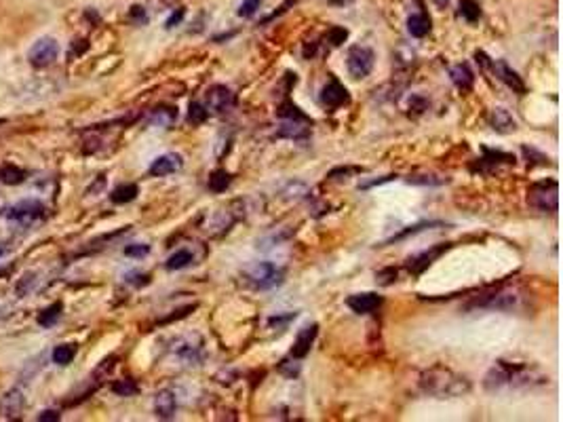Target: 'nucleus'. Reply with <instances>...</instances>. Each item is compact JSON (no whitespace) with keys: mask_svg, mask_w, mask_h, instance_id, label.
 Returning <instances> with one entry per match:
<instances>
[{"mask_svg":"<svg viewBox=\"0 0 563 422\" xmlns=\"http://www.w3.org/2000/svg\"><path fill=\"white\" fill-rule=\"evenodd\" d=\"M544 376L536 370H532L530 365H521V363H506V361H498L490 372L485 376V389L487 391H500V389H528V387H536V385H544Z\"/></svg>","mask_w":563,"mask_h":422,"instance_id":"nucleus-1","label":"nucleus"},{"mask_svg":"<svg viewBox=\"0 0 563 422\" xmlns=\"http://www.w3.org/2000/svg\"><path fill=\"white\" fill-rule=\"evenodd\" d=\"M420 391L424 395H431V397H439V399H445V397H460V395H466L471 391V382L468 378L447 370V367H431L426 372L420 374Z\"/></svg>","mask_w":563,"mask_h":422,"instance_id":"nucleus-2","label":"nucleus"},{"mask_svg":"<svg viewBox=\"0 0 563 422\" xmlns=\"http://www.w3.org/2000/svg\"><path fill=\"white\" fill-rule=\"evenodd\" d=\"M245 279L253 289H273L285 281V271L273 262H257L245 271Z\"/></svg>","mask_w":563,"mask_h":422,"instance_id":"nucleus-3","label":"nucleus"},{"mask_svg":"<svg viewBox=\"0 0 563 422\" xmlns=\"http://www.w3.org/2000/svg\"><path fill=\"white\" fill-rule=\"evenodd\" d=\"M528 203L544 213H555L559 209V186L555 180H544L532 184L528 193Z\"/></svg>","mask_w":563,"mask_h":422,"instance_id":"nucleus-4","label":"nucleus"},{"mask_svg":"<svg viewBox=\"0 0 563 422\" xmlns=\"http://www.w3.org/2000/svg\"><path fill=\"white\" fill-rule=\"evenodd\" d=\"M57 55H59L57 41H55V38H51V36H43V38H39V41L32 45V49L28 53V59H30V64L34 68H47V66H51L57 59Z\"/></svg>","mask_w":563,"mask_h":422,"instance_id":"nucleus-5","label":"nucleus"},{"mask_svg":"<svg viewBox=\"0 0 563 422\" xmlns=\"http://www.w3.org/2000/svg\"><path fill=\"white\" fill-rule=\"evenodd\" d=\"M373 64H375V53L369 47L357 45L348 51L346 66L353 79H365V76H369V72L373 70Z\"/></svg>","mask_w":563,"mask_h":422,"instance_id":"nucleus-6","label":"nucleus"},{"mask_svg":"<svg viewBox=\"0 0 563 422\" xmlns=\"http://www.w3.org/2000/svg\"><path fill=\"white\" fill-rule=\"evenodd\" d=\"M519 296L515 291L496 289L492 294H485L471 302V309H490V311H513L517 306Z\"/></svg>","mask_w":563,"mask_h":422,"instance_id":"nucleus-7","label":"nucleus"},{"mask_svg":"<svg viewBox=\"0 0 563 422\" xmlns=\"http://www.w3.org/2000/svg\"><path fill=\"white\" fill-rule=\"evenodd\" d=\"M173 355L186 365H197L203 359V342L199 336H186L173 342Z\"/></svg>","mask_w":563,"mask_h":422,"instance_id":"nucleus-8","label":"nucleus"},{"mask_svg":"<svg viewBox=\"0 0 563 422\" xmlns=\"http://www.w3.org/2000/svg\"><path fill=\"white\" fill-rule=\"evenodd\" d=\"M235 106V93L226 85H213L205 93V108L213 114H224L233 110Z\"/></svg>","mask_w":563,"mask_h":422,"instance_id":"nucleus-9","label":"nucleus"},{"mask_svg":"<svg viewBox=\"0 0 563 422\" xmlns=\"http://www.w3.org/2000/svg\"><path fill=\"white\" fill-rule=\"evenodd\" d=\"M321 104L329 110H335V108H342L350 102V95H348V89L337 81V79H329L327 85L321 89Z\"/></svg>","mask_w":563,"mask_h":422,"instance_id":"nucleus-10","label":"nucleus"},{"mask_svg":"<svg viewBox=\"0 0 563 422\" xmlns=\"http://www.w3.org/2000/svg\"><path fill=\"white\" fill-rule=\"evenodd\" d=\"M487 70H492L496 79L502 81L508 89L517 91L519 95L525 93V85H523V81H521V76H519L506 61H502V59H490V64H487Z\"/></svg>","mask_w":563,"mask_h":422,"instance_id":"nucleus-11","label":"nucleus"},{"mask_svg":"<svg viewBox=\"0 0 563 422\" xmlns=\"http://www.w3.org/2000/svg\"><path fill=\"white\" fill-rule=\"evenodd\" d=\"M449 247V243H441V245H437V247H431V249H426V251H420V253H416V256H411V258H407V271L411 273V275H422L426 268L439 258V256H443Z\"/></svg>","mask_w":563,"mask_h":422,"instance_id":"nucleus-12","label":"nucleus"},{"mask_svg":"<svg viewBox=\"0 0 563 422\" xmlns=\"http://www.w3.org/2000/svg\"><path fill=\"white\" fill-rule=\"evenodd\" d=\"M5 215L9 220H13V222L30 224V222H36V220H41L45 215V207L39 201H21V203L9 207Z\"/></svg>","mask_w":563,"mask_h":422,"instance_id":"nucleus-13","label":"nucleus"},{"mask_svg":"<svg viewBox=\"0 0 563 422\" xmlns=\"http://www.w3.org/2000/svg\"><path fill=\"white\" fill-rule=\"evenodd\" d=\"M184 167V159L179 155H175V152H167V155H161L159 159L152 161V165H150L148 173L150 175H155V178H165L169 173H175Z\"/></svg>","mask_w":563,"mask_h":422,"instance_id":"nucleus-14","label":"nucleus"},{"mask_svg":"<svg viewBox=\"0 0 563 422\" xmlns=\"http://www.w3.org/2000/svg\"><path fill=\"white\" fill-rule=\"evenodd\" d=\"M346 304H348V309L353 313L367 315V313H373L375 309H380V306H382V296L371 294V291H367V294H355V296H350L346 300Z\"/></svg>","mask_w":563,"mask_h":422,"instance_id":"nucleus-15","label":"nucleus"},{"mask_svg":"<svg viewBox=\"0 0 563 422\" xmlns=\"http://www.w3.org/2000/svg\"><path fill=\"white\" fill-rule=\"evenodd\" d=\"M23 407H26V399L19 389H11L9 393H5L3 399H0V414H3V418H7V420L21 418Z\"/></svg>","mask_w":563,"mask_h":422,"instance_id":"nucleus-16","label":"nucleus"},{"mask_svg":"<svg viewBox=\"0 0 563 422\" xmlns=\"http://www.w3.org/2000/svg\"><path fill=\"white\" fill-rule=\"evenodd\" d=\"M319 334V325L313 323V325H306L304 329H299L295 342H293V349H291V357L295 359H304L308 353H310V347H313V342Z\"/></svg>","mask_w":563,"mask_h":422,"instance_id":"nucleus-17","label":"nucleus"},{"mask_svg":"<svg viewBox=\"0 0 563 422\" xmlns=\"http://www.w3.org/2000/svg\"><path fill=\"white\" fill-rule=\"evenodd\" d=\"M487 121H490V127L498 133H513L517 129V121L506 108H494Z\"/></svg>","mask_w":563,"mask_h":422,"instance_id":"nucleus-18","label":"nucleus"},{"mask_svg":"<svg viewBox=\"0 0 563 422\" xmlns=\"http://www.w3.org/2000/svg\"><path fill=\"white\" fill-rule=\"evenodd\" d=\"M175 407H177V401H175V393L165 389V391H159L157 397H155V412L159 418L163 420H171L175 416Z\"/></svg>","mask_w":563,"mask_h":422,"instance_id":"nucleus-19","label":"nucleus"},{"mask_svg":"<svg viewBox=\"0 0 563 422\" xmlns=\"http://www.w3.org/2000/svg\"><path fill=\"white\" fill-rule=\"evenodd\" d=\"M310 119L308 121H295V119H287L281 129L277 131L279 137H287V140H304L310 133Z\"/></svg>","mask_w":563,"mask_h":422,"instance_id":"nucleus-20","label":"nucleus"},{"mask_svg":"<svg viewBox=\"0 0 563 422\" xmlns=\"http://www.w3.org/2000/svg\"><path fill=\"white\" fill-rule=\"evenodd\" d=\"M449 76H452L454 85H456L458 89H462V91H471V87H473V83H475V74H473V70H471L466 64L454 66L452 70H449Z\"/></svg>","mask_w":563,"mask_h":422,"instance_id":"nucleus-21","label":"nucleus"},{"mask_svg":"<svg viewBox=\"0 0 563 422\" xmlns=\"http://www.w3.org/2000/svg\"><path fill=\"white\" fill-rule=\"evenodd\" d=\"M137 193H139L137 184H121L119 188L112 190L110 199H112V203H117V205H125V203H131L137 197Z\"/></svg>","mask_w":563,"mask_h":422,"instance_id":"nucleus-22","label":"nucleus"},{"mask_svg":"<svg viewBox=\"0 0 563 422\" xmlns=\"http://www.w3.org/2000/svg\"><path fill=\"white\" fill-rule=\"evenodd\" d=\"M195 262V256L190 249H177L175 253L169 256V260L165 262V268L167 271H181V268L190 266Z\"/></svg>","mask_w":563,"mask_h":422,"instance_id":"nucleus-23","label":"nucleus"},{"mask_svg":"<svg viewBox=\"0 0 563 422\" xmlns=\"http://www.w3.org/2000/svg\"><path fill=\"white\" fill-rule=\"evenodd\" d=\"M230 182H233V175H230L226 169H215V171L209 175L207 186H209L211 193L219 195V193H224V190H226V188L230 186Z\"/></svg>","mask_w":563,"mask_h":422,"instance_id":"nucleus-24","label":"nucleus"},{"mask_svg":"<svg viewBox=\"0 0 563 422\" xmlns=\"http://www.w3.org/2000/svg\"><path fill=\"white\" fill-rule=\"evenodd\" d=\"M177 119V110L175 108H169V106H161L152 112V117H150V123L152 125H159V127H171Z\"/></svg>","mask_w":563,"mask_h":422,"instance_id":"nucleus-25","label":"nucleus"},{"mask_svg":"<svg viewBox=\"0 0 563 422\" xmlns=\"http://www.w3.org/2000/svg\"><path fill=\"white\" fill-rule=\"evenodd\" d=\"M481 163L485 165H513L515 163V157L508 155V152H502V150H490V148H483V159H479Z\"/></svg>","mask_w":563,"mask_h":422,"instance_id":"nucleus-26","label":"nucleus"},{"mask_svg":"<svg viewBox=\"0 0 563 422\" xmlns=\"http://www.w3.org/2000/svg\"><path fill=\"white\" fill-rule=\"evenodd\" d=\"M407 30H409L411 36L422 38V36H426L428 30H431V19H428L426 15H411V17L407 19Z\"/></svg>","mask_w":563,"mask_h":422,"instance_id":"nucleus-27","label":"nucleus"},{"mask_svg":"<svg viewBox=\"0 0 563 422\" xmlns=\"http://www.w3.org/2000/svg\"><path fill=\"white\" fill-rule=\"evenodd\" d=\"M435 226H443L441 222H420V224H416V226H407L405 230H401L399 235H395V237H391L388 241H384L382 245H391V243H395V241H401V239H405V237H409V235H418V233H424L426 228H435Z\"/></svg>","mask_w":563,"mask_h":422,"instance_id":"nucleus-28","label":"nucleus"},{"mask_svg":"<svg viewBox=\"0 0 563 422\" xmlns=\"http://www.w3.org/2000/svg\"><path fill=\"white\" fill-rule=\"evenodd\" d=\"M74 355H77V347H74V344H59V347L53 349L51 357H53V363L68 365V363H72Z\"/></svg>","mask_w":563,"mask_h":422,"instance_id":"nucleus-29","label":"nucleus"},{"mask_svg":"<svg viewBox=\"0 0 563 422\" xmlns=\"http://www.w3.org/2000/svg\"><path fill=\"white\" fill-rule=\"evenodd\" d=\"M521 152H523V157H525V161H528L530 167H546L549 165V157L542 155V152H538L536 148L521 146Z\"/></svg>","mask_w":563,"mask_h":422,"instance_id":"nucleus-30","label":"nucleus"},{"mask_svg":"<svg viewBox=\"0 0 563 422\" xmlns=\"http://www.w3.org/2000/svg\"><path fill=\"white\" fill-rule=\"evenodd\" d=\"M61 302H55V304H51L49 309H45L41 315H39V323L43 325V327H51V325H55L57 323V319H59V315H61Z\"/></svg>","mask_w":563,"mask_h":422,"instance_id":"nucleus-31","label":"nucleus"},{"mask_svg":"<svg viewBox=\"0 0 563 422\" xmlns=\"http://www.w3.org/2000/svg\"><path fill=\"white\" fill-rule=\"evenodd\" d=\"M207 117H209V110L199 102H192L190 108H188V123L190 125H203Z\"/></svg>","mask_w":563,"mask_h":422,"instance_id":"nucleus-32","label":"nucleus"},{"mask_svg":"<svg viewBox=\"0 0 563 422\" xmlns=\"http://www.w3.org/2000/svg\"><path fill=\"white\" fill-rule=\"evenodd\" d=\"M0 180H3L5 184H21L26 180V171L15 167V165H5L3 169H0Z\"/></svg>","mask_w":563,"mask_h":422,"instance_id":"nucleus-33","label":"nucleus"},{"mask_svg":"<svg viewBox=\"0 0 563 422\" xmlns=\"http://www.w3.org/2000/svg\"><path fill=\"white\" fill-rule=\"evenodd\" d=\"M407 182L409 184H418V186H443V184L449 182V178L435 175V173H424V175H409Z\"/></svg>","mask_w":563,"mask_h":422,"instance_id":"nucleus-34","label":"nucleus"},{"mask_svg":"<svg viewBox=\"0 0 563 422\" xmlns=\"http://www.w3.org/2000/svg\"><path fill=\"white\" fill-rule=\"evenodd\" d=\"M277 114H279L281 119H285V121H287V119H295V121H308L306 114H304L302 110H299L295 104H291L289 99H287V102H285V104H283V106L277 110Z\"/></svg>","mask_w":563,"mask_h":422,"instance_id":"nucleus-35","label":"nucleus"},{"mask_svg":"<svg viewBox=\"0 0 563 422\" xmlns=\"http://www.w3.org/2000/svg\"><path fill=\"white\" fill-rule=\"evenodd\" d=\"M460 15L468 21V23H475L479 17H481V9L475 0H460Z\"/></svg>","mask_w":563,"mask_h":422,"instance_id":"nucleus-36","label":"nucleus"},{"mask_svg":"<svg viewBox=\"0 0 563 422\" xmlns=\"http://www.w3.org/2000/svg\"><path fill=\"white\" fill-rule=\"evenodd\" d=\"M112 391H115L117 395H121V397H131V395H135L139 391V387L135 385V380L127 378V380H119L117 385H112Z\"/></svg>","mask_w":563,"mask_h":422,"instance_id":"nucleus-37","label":"nucleus"},{"mask_svg":"<svg viewBox=\"0 0 563 422\" xmlns=\"http://www.w3.org/2000/svg\"><path fill=\"white\" fill-rule=\"evenodd\" d=\"M297 361H299V359H295V357L289 355V359H283V361L279 363V372L285 374L287 378H295V376L299 374V363H297Z\"/></svg>","mask_w":563,"mask_h":422,"instance_id":"nucleus-38","label":"nucleus"},{"mask_svg":"<svg viewBox=\"0 0 563 422\" xmlns=\"http://www.w3.org/2000/svg\"><path fill=\"white\" fill-rule=\"evenodd\" d=\"M295 317H297V313H287V315H275V317H270V319H268V325H270L273 329L277 327L279 332H285V329H287V325H289V323H291V321H293Z\"/></svg>","mask_w":563,"mask_h":422,"instance_id":"nucleus-39","label":"nucleus"},{"mask_svg":"<svg viewBox=\"0 0 563 422\" xmlns=\"http://www.w3.org/2000/svg\"><path fill=\"white\" fill-rule=\"evenodd\" d=\"M346 36H348V32H346L344 28H331V30L327 32V38H329V43H331L333 47H340V45L346 41Z\"/></svg>","mask_w":563,"mask_h":422,"instance_id":"nucleus-40","label":"nucleus"},{"mask_svg":"<svg viewBox=\"0 0 563 422\" xmlns=\"http://www.w3.org/2000/svg\"><path fill=\"white\" fill-rule=\"evenodd\" d=\"M375 281L380 285H391L397 281V268H384V271L375 273Z\"/></svg>","mask_w":563,"mask_h":422,"instance_id":"nucleus-41","label":"nucleus"},{"mask_svg":"<svg viewBox=\"0 0 563 422\" xmlns=\"http://www.w3.org/2000/svg\"><path fill=\"white\" fill-rule=\"evenodd\" d=\"M148 253H150V245H144V243H135V245L125 247V256H129V258H144Z\"/></svg>","mask_w":563,"mask_h":422,"instance_id":"nucleus-42","label":"nucleus"},{"mask_svg":"<svg viewBox=\"0 0 563 422\" xmlns=\"http://www.w3.org/2000/svg\"><path fill=\"white\" fill-rule=\"evenodd\" d=\"M259 3H261V0H245V3L241 5V9H239V15L241 17H251L259 9Z\"/></svg>","mask_w":563,"mask_h":422,"instance_id":"nucleus-43","label":"nucleus"},{"mask_svg":"<svg viewBox=\"0 0 563 422\" xmlns=\"http://www.w3.org/2000/svg\"><path fill=\"white\" fill-rule=\"evenodd\" d=\"M393 180H397V175H384V178H378V180H371V182H365V184H361V188H371V186H380V184H384V182H393Z\"/></svg>","mask_w":563,"mask_h":422,"instance_id":"nucleus-44","label":"nucleus"},{"mask_svg":"<svg viewBox=\"0 0 563 422\" xmlns=\"http://www.w3.org/2000/svg\"><path fill=\"white\" fill-rule=\"evenodd\" d=\"M39 420H41V422H47V420H59V414H57V412H53V410H45V412L39 416Z\"/></svg>","mask_w":563,"mask_h":422,"instance_id":"nucleus-45","label":"nucleus"},{"mask_svg":"<svg viewBox=\"0 0 563 422\" xmlns=\"http://www.w3.org/2000/svg\"><path fill=\"white\" fill-rule=\"evenodd\" d=\"M181 15H184V11H181V9L177 11V15L173 13V15H171V17L167 19V28H173V23H179V19H181Z\"/></svg>","mask_w":563,"mask_h":422,"instance_id":"nucleus-46","label":"nucleus"},{"mask_svg":"<svg viewBox=\"0 0 563 422\" xmlns=\"http://www.w3.org/2000/svg\"><path fill=\"white\" fill-rule=\"evenodd\" d=\"M0 256H3V249H0Z\"/></svg>","mask_w":563,"mask_h":422,"instance_id":"nucleus-47","label":"nucleus"}]
</instances>
